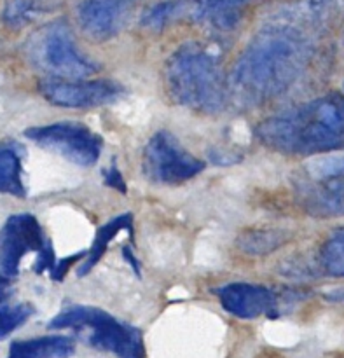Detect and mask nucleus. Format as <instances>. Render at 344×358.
<instances>
[{"mask_svg": "<svg viewBox=\"0 0 344 358\" xmlns=\"http://www.w3.org/2000/svg\"><path fill=\"white\" fill-rule=\"evenodd\" d=\"M310 41L294 21L262 28L241 52L231 73L233 93L245 105H259L285 93L310 56Z\"/></svg>", "mask_w": 344, "mask_h": 358, "instance_id": "obj_1", "label": "nucleus"}, {"mask_svg": "<svg viewBox=\"0 0 344 358\" xmlns=\"http://www.w3.org/2000/svg\"><path fill=\"white\" fill-rule=\"evenodd\" d=\"M262 145L289 156L344 149V96L327 94L266 119L255 129Z\"/></svg>", "mask_w": 344, "mask_h": 358, "instance_id": "obj_2", "label": "nucleus"}, {"mask_svg": "<svg viewBox=\"0 0 344 358\" xmlns=\"http://www.w3.org/2000/svg\"><path fill=\"white\" fill-rule=\"evenodd\" d=\"M164 84L175 103L198 112H219L227 84L219 56L199 42L180 45L168 58Z\"/></svg>", "mask_w": 344, "mask_h": 358, "instance_id": "obj_3", "label": "nucleus"}, {"mask_svg": "<svg viewBox=\"0 0 344 358\" xmlns=\"http://www.w3.org/2000/svg\"><path fill=\"white\" fill-rule=\"evenodd\" d=\"M51 331L72 329L84 341L115 358H145L142 332L133 325L93 306H69L48 325Z\"/></svg>", "mask_w": 344, "mask_h": 358, "instance_id": "obj_4", "label": "nucleus"}, {"mask_svg": "<svg viewBox=\"0 0 344 358\" xmlns=\"http://www.w3.org/2000/svg\"><path fill=\"white\" fill-rule=\"evenodd\" d=\"M24 52L35 69L52 79H84L100 70L77 48L72 28L65 20L51 21L35 30L24 44Z\"/></svg>", "mask_w": 344, "mask_h": 358, "instance_id": "obj_5", "label": "nucleus"}, {"mask_svg": "<svg viewBox=\"0 0 344 358\" xmlns=\"http://www.w3.org/2000/svg\"><path fill=\"white\" fill-rule=\"evenodd\" d=\"M297 198L317 217L344 215V156L313 157L294 177Z\"/></svg>", "mask_w": 344, "mask_h": 358, "instance_id": "obj_6", "label": "nucleus"}, {"mask_svg": "<svg viewBox=\"0 0 344 358\" xmlns=\"http://www.w3.org/2000/svg\"><path fill=\"white\" fill-rule=\"evenodd\" d=\"M24 136L42 149L65 157L77 166H93L100 159L103 140L89 126L79 121H58L35 126Z\"/></svg>", "mask_w": 344, "mask_h": 358, "instance_id": "obj_7", "label": "nucleus"}, {"mask_svg": "<svg viewBox=\"0 0 344 358\" xmlns=\"http://www.w3.org/2000/svg\"><path fill=\"white\" fill-rule=\"evenodd\" d=\"M203 170L205 163L192 156L175 135L168 131L154 133L143 149V171L156 184H182Z\"/></svg>", "mask_w": 344, "mask_h": 358, "instance_id": "obj_8", "label": "nucleus"}, {"mask_svg": "<svg viewBox=\"0 0 344 358\" xmlns=\"http://www.w3.org/2000/svg\"><path fill=\"white\" fill-rule=\"evenodd\" d=\"M42 96L56 107L93 108L108 105L121 98L122 86L110 79H44L38 84Z\"/></svg>", "mask_w": 344, "mask_h": 358, "instance_id": "obj_9", "label": "nucleus"}, {"mask_svg": "<svg viewBox=\"0 0 344 358\" xmlns=\"http://www.w3.org/2000/svg\"><path fill=\"white\" fill-rule=\"evenodd\" d=\"M49 241L38 220L30 213L9 217L0 229V268L6 276H16L23 257L30 252L41 254Z\"/></svg>", "mask_w": 344, "mask_h": 358, "instance_id": "obj_10", "label": "nucleus"}, {"mask_svg": "<svg viewBox=\"0 0 344 358\" xmlns=\"http://www.w3.org/2000/svg\"><path fill=\"white\" fill-rule=\"evenodd\" d=\"M135 0H76L73 14L80 30L93 41H110L128 23Z\"/></svg>", "mask_w": 344, "mask_h": 358, "instance_id": "obj_11", "label": "nucleus"}, {"mask_svg": "<svg viewBox=\"0 0 344 358\" xmlns=\"http://www.w3.org/2000/svg\"><path fill=\"white\" fill-rule=\"evenodd\" d=\"M224 310L241 320L278 315V296L271 289L252 283H229L215 290Z\"/></svg>", "mask_w": 344, "mask_h": 358, "instance_id": "obj_12", "label": "nucleus"}, {"mask_svg": "<svg viewBox=\"0 0 344 358\" xmlns=\"http://www.w3.org/2000/svg\"><path fill=\"white\" fill-rule=\"evenodd\" d=\"M252 0H199L192 6V14L203 24L217 31H233L240 27Z\"/></svg>", "mask_w": 344, "mask_h": 358, "instance_id": "obj_13", "label": "nucleus"}, {"mask_svg": "<svg viewBox=\"0 0 344 358\" xmlns=\"http://www.w3.org/2000/svg\"><path fill=\"white\" fill-rule=\"evenodd\" d=\"M76 343L69 336H42V338L14 341L7 358H70Z\"/></svg>", "mask_w": 344, "mask_h": 358, "instance_id": "obj_14", "label": "nucleus"}, {"mask_svg": "<svg viewBox=\"0 0 344 358\" xmlns=\"http://www.w3.org/2000/svg\"><path fill=\"white\" fill-rule=\"evenodd\" d=\"M131 224H133L131 215H129V213H124V215L114 217V219L108 220L103 227H100L96 233V236H94L93 245H91V248L87 250L86 259H84L83 264H80L79 275L84 276L86 273H89L91 269H93L94 266L100 262V259L103 257V254L107 252L110 241L114 240V238L117 236L121 231H124V229L131 231Z\"/></svg>", "mask_w": 344, "mask_h": 358, "instance_id": "obj_15", "label": "nucleus"}, {"mask_svg": "<svg viewBox=\"0 0 344 358\" xmlns=\"http://www.w3.org/2000/svg\"><path fill=\"white\" fill-rule=\"evenodd\" d=\"M0 194L24 198L21 157L14 147L0 145Z\"/></svg>", "mask_w": 344, "mask_h": 358, "instance_id": "obj_16", "label": "nucleus"}, {"mask_svg": "<svg viewBox=\"0 0 344 358\" xmlns=\"http://www.w3.org/2000/svg\"><path fill=\"white\" fill-rule=\"evenodd\" d=\"M45 13L44 0H9L2 9V21L9 28L20 30Z\"/></svg>", "mask_w": 344, "mask_h": 358, "instance_id": "obj_17", "label": "nucleus"}, {"mask_svg": "<svg viewBox=\"0 0 344 358\" xmlns=\"http://www.w3.org/2000/svg\"><path fill=\"white\" fill-rule=\"evenodd\" d=\"M187 7L189 2H185V0H163V2H156L143 13L142 24L149 28V30L161 31L171 21L180 17L187 10Z\"/></svg>", "mask_w": 344, "mask_h": 358, "instance_id": "obj_18", "label": "nucleus"}, {"mask_svg": "<svg viewBox=\"0 0 344 358\" xmlns=\"http://www.w3.org/2000/svg\"><path fill=\"white\" fill-rule=\"evenodd\" d=\"M322 266L336 278H344V229L332 234L322 248Z\"/></svg>", "mask_w": 344, "mask_h": 358, "instance_id": "obj_19", "label": "nucleus"}, {"mask_svg": "<svg viewBox=\"0 0 344 358\" xmlns=\"http://www.w3.org/2000/svg\"><path fill=\"white\" fill-rule=\"evenodd\" d=\"M283 240L275 231H255V233H247L240 238L241 250L252 255H262L268 252L276 250Z\"/></svg>", "mask_w": 344, "mask_h": 358, "instance_id": "obj_20", "label": "nucleus"}, {"mask_svg": "<svg viewBox=\"0 0 344 358\" xmlns=\"http://www.w3.org/2000/svg\"><path fill=\"white\" fill-rule=\"evenodd\" d=\"M31 315H34V308L30 304H14V306L3 304L0 306V339L13 334Z\"/></svg>", "mask_w": 344, "mask_h": 358, "instance_id": "obj_21", "label": "nucleus"}, {"mask_svg": "<svg viewBox=\"0 0 344 358\" xmlns=\"http://www.w3.org/2000/svg\"><path fill=\"white\" fill-rule=\"evenodd\" d=\"M84 255H87V252H79V254H76V255H70V257H66V259H63V261H59V262H56L55 264V268L51 269V275H52V278L55 280H63L65 278V275L66 273H69V269L72 268V264L73 262H77L79 261V259H83Z\"/></svg>", "mask_w": 344, "mask_h": 358, "instance_id": "obj_22", "label": "nucleus"}, {"mask_svg": "<svg viewBox=\"0 0 344 358\" xmlns=\"http://www.w3.org/2000/svg\"><path fill=\"white\" fill-rule=\"evenodd\" d=\"M103 177H105V184L110 185L112 189H115V191H119V192H121V194H126L124 178H122L121 171L117 170V166H115L114 163H112V166L108 168V170H105Z\"/></svg>", "mask_w": 344, "mask_h": 358, "instance_id": "obj_23", "label": "nucleus"}, {"mask_svg": "<svg viewBox=\"0 0 344 358\" xmlns=\"http://www.w3.org/2000/svg\"><path fill=\"white\" fill-rule=\"evenodd\" d=\"M10 294H13V290H10L9 278L7 276H0V306H3L9 301Z\"/></svg>", "mask_w": 344, "mask_h": 358, "instance_id": "obj_24", "label": "nucleus"}, {"mask_svg": "<svg viewBox=\"0 0 344 358\" xmlns=\"http://www.w3.org/2000/svg\"><path fill=\"white\" fill-rule=\"evenodd\" d=\"M124 257H126V261L129 262V266H133V268H135V273L136 275H140V269H138V264H136V259L133 257V254L131 252H129V248L128 247H124Z\"/></svg>", "mask_w": 344, "mask_h": 358, "instance_id": "obj_25", "label": "nucleus"}, {"mask_svg": "<svg viewBox=\"0 0 344 358\" xmlns=\"http://www.w3.org/2000/svg\"><path fill=\"white\" fill-rule=\"evenodd\" d=\"M343 90H344V84H343Z\"/></svg>", "mask_w": 344, "mask_h": 358, "instance_id": "obj_26", "label": "nucleus"}]
</instances>
